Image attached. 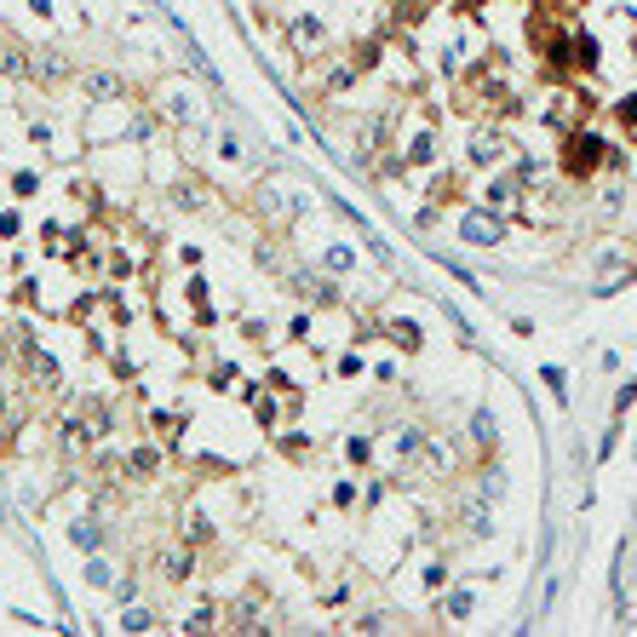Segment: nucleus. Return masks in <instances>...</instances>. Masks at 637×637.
I'll return each mask as SVG.
<instances>
[{
    "instance_id": "f257e3e1",
    "label": "nucleus",
    "mask_w": 637,
    "mask_h": 637,
    "mask_svg": "<svg viewBox=\"0 0 637 637\" xmlns=\"http://www.w3.org/2000/svg\"><path fill=\"white\" fill-rule=\"evenodd\" d=\"M597 161H603V144L591 138V133H574V144H569V166H574V173H591Z\"/></svg>"
},
{
    "instance_id": "f03ea898",
    "label": "nucleus",
    "mask_w": 637,
    "mask_h": 637,
    "mask_svg": "<svg viewBox=\"0 0 637 637\" xmlns=\"http://www.w3.org/2000/svg\"><path fill=\"white\" fill-rule=\"evenodd\" d=\"M87 92H98V98H115V92H121V80H115V75H87Z\"/></svg>"
},
{
    "instance_id": "7ed1b4c3",
    "label": "nucleus",
    "mask_w": 637,
    "mask_h": 637,
    "mask_svg": "<svg viewBox=\"0 0 637 637\" xmlns=\"http://www.w3.org/2000/svg\"><path fill=\"white\" fill-rule=\"evenodd\" d=\"M465 241H494V224L488 219H465Z\"/></svg>"
},
{
    "instance_id": "20e7f679",
    "label": "nucleus",
    "mask_w": 637,
    "mask_h": 637,
    "mask_svg": "<svg viewBox=\"0 0 637 637\" xmlns=\"http://www.w3.org/2000/svg\"><path fill=\"white\" fill-rule=\"evenodd\" d=\"M126 465H133L138 477H150V471H155V454H150V448H138V454H126Z\"/></svg>"
}]
</instances>
